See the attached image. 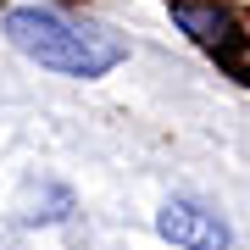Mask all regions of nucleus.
I'll return each instance as SVG.
<instances>
[{"label":"nucleus","mask_w":250,"mask_h":250,"mask_svg":"<svg viewBox=\"0 0 250 250\" xmlns=\"http://www.w3.org/2000/svg\"><path fill=\"white\" fill-rule=\"evenodd\" d=\"M172 22H178L189 39H200V45H217V39L228 34L223 11H217V6H195V0H178V6H172Z\"/></svg>","instance_id":"3"},{"label":"nucleus","mask_w":250,"mask_h":250,"mask_svg":"<svg viewBox=\"0 0 250 250\" xmlns=\"http://www.w3.org/2000/svg\"><path fill=\"white\" fill-rule=\"evenodd\" d=\"M156 233L178 250H228V239H233L223 211H211L200 200H167L156 211Z\"/></svg>","instance_id":"2"},{"label":"nucleus","mask_w":250,"mask_h":250,"mask_svg":"<svg viewBox=\"0 0 250 250\" xmlns=\"http://www.w3.org/2000/svg\"><path fill=\"white\" fill-rule=\"evenodd\" d=\"M0 34L17 45L28 62L62 72V78H106L128 56V39H117L100 22H72L50 6H11L0 17Z\"/></svg>","instance_id":"1"}]
</instances>
